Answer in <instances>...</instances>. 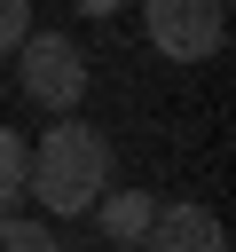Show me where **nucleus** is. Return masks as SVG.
Returning <instances> with one entry per match:
<instances>
[{
    "instance_id": "f257e3e1",
    "label": "nucleus",
    "mask_w": 236,
    "mask_h": 252,
    "mask_svg": "<svg viewBox=\"0 0 236 252\" xmlns=\"http://www.w3.org/2000/svg\"><path fill=\"white\" fill-rule=\"evenodd\" d=\"M102 189H110V142H102V126H87V118L63 110L31 142V158H24V197H39L47 213L79 220V213H94Z\"/></svg>"
},
{
    "instance_id": "f03ea898",
    "label": "nucleus",
    "mask_w": 236,
    "mask_h": 252,
    "mask_svg": "<svg viewBox=\"0 0 236 252\" xmlns=\"http://www.w3.org/2000/svg\"><path fill=\"white\" fill-rule=\"evenodd\" d=\"M142 32L173 63H205L228 39V0H142Z\"/></svg>"
},
{
    "instance_id": "7ed1b4c3",
    "label": "nucleus",
    "mask_w": 236,
    "mask_h": 252,
    "mask_svg": "<svg viewBox=\"0 0 236 252\" xmlns=\"http://www.w3.org/2000/svg\"><path fill=\"white\" fill-rule=\"evenodd\" d=\"M16 71H24V94L39 102V110H79V94H87V55H79V39H63V32H24V47H16Z\"/></svg>"
},
{
    "instance_id": "20e7f679",
    "label": "nucleus",
    "mask_w": 236,
    "mask_h": 252,
    "mask_svg": "<svg viewBox=\"0 0 236 252\" xmlns=\"http://www.w3.org/2000/svg\"><path fill=\"white\" fill-rule=\"evenodd\" d=\"M142 252H228V228L212 205H157L149 228H142Z\"/></svg>"
},
{
    "instance_id": "39448f33",
    "label": "nucleus",
    "mask_w": 236,
    "mask_h": 252,
    "mask_svg": "<svg viewBox=\"0 0 236 252\" xmlns=\"http://www.w3.org/2000/svg\"><path fill=\"white\" fill-rule=\"evenodd\" d=\"M149 213H157V197H149V189H102V197H94V220H102V236H110V244H142Z\"/></svg>"
},
{
    "instance_id": "423d86ee",
    "label": "nucleus",
    "mask_w": 236,
    "mask_h": 252,
    "mask_svg": "<svg viewBox=\"0 0 236 252\" xmlns=\"http://www.w3.org/2000/svg\"><path fill=\"white\" fill-rule=\"evenodd\" d=\"M24 158H31V142L0 126V213H16V205H24Z\"/></svg>"
},
{
    "instance_id": "0eeeda50",
    "label": "nucleus",
    "mask_w": 236,
    "mask_h": 252,
    "mask_svg": "<svg viewBox=\"0 0 236 252\" xmlns=\"http://www.w3.org/2000/svg\"><path fill=\"white\" fill-rule=\"evenodd\" d=\"M0 252H63V244H55V228H39L24 213H0Z\"/></svg>"
},
{
    "instance_id": "6e6552de",
    "label": "nucleus",
    "mask_w": 236,
    "mask_h": 252,
    "mask_svg": "<svg viewBox=\"0 0 236 252\" xmlns=\"http://www.w3.org/2000/svg\"><path fill=\"white\" fill-rule=\"evenodd\" d=\"M31 32V0H0V55H16Z\"/></svg>"
},
{
    "instance_id": "1a4fd4ad",
    "label": "nucleus",
    "mask_w": 236,
    "mask_h": 252,
    "mask_svg": "<svg viewBox=\"0 0 236 252\" xmlns=\"http://www.w3.org/2000/svg\"><path fill=\"white\" fill-rule=\"evenodd\" d=\"M126 0H79V16H118Z\"/></svg>"
}]
</instances>
